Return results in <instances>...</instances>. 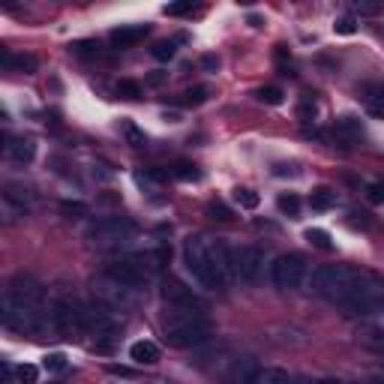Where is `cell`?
Segmentation results:
<instances>
[{
    "label": "cell",
    "mask_w": 384,
    "mask_h": 384,
    "mask_svg": "<svg viewBox=\"0 0 384 384\" xmlns=\"http://www.w3.org/2000/svg\"><path fill=\"white\" fill-rule=\"evenodd\" d=\"M112 376H117V378H135V369H130V367H117V363H108L105 367Z\"/></svg>",
    "instance_id": "44"
},
{
    "label": "cell",
    "mask_w": 384,
    "mask_h": 384,
    "mask_svg": "<svg viewBox=\"0 0 384 384\" xmlns=\"http://www.w3.org/2000/svg\"><path fill=\"white\" fill-rule=\"evenodd\" d=\"M255 96H259V103H264V105H282V103H286V94H282L279 87H273V85L261 87Z\"/></svg>",
    "instance_id": "32"
},
{
    "label": "cell",
    "mask_w": 384,
    "mask_h": 384,
    "mask_svg": "<svg viewBox=\"0 0 384 384\" xmlns=\"http://www.w3.org/2000/svg\"><path fill=\"white\" fill-rule=\"evenodd\" d=\"M333 135H336V141H340L342 148H351V144L363 141L367 130H363V121H360V117L342 114V117H336V123H333Z\"/></svg>",
    "instance_id": "14"
},
{
    "label": "cell",
    "mask_w": 384,
    "mask_h": 384,
    "mask_svg": "<svg viewBox=\"0 0 384 384\" xmlns=\"http://www.w3.org/2000/svg\"><path fill=\"white\" fill-rule=\"evenodd\" d=\"M207 96H210L207 87H189L184 94V103L186 105H201V103H207Z\"/></svg>",
    "instance_id": "39"
},
{
    "label": "cell",
    "mask_w": 384,
    "mask_h": 384,
    "mask_svg": "<svg viewBox=\"0 0 384 384\" xmlns=\"http://www.w3.org/2000/svg\"><path fill=\"white\" fill-rule=\"evenodd\" d=\"M166 78H168V72H153V76H148V85L150 87H159Z\"/></svg>",
    "instance_id": "49"
},
{
    "label": "cell",
    "mask_w": 384,
    "mask_h": 384,
    "mask_svg": "<svg viewBox=\"0 0 384 384\" xmlns=\"http://www.w3.org/2000/svg\"><path fill=\"white\" fill-rule=\"evenodd\" d=\"M354 9H358L360 15H372V12H378V6H372V3H358Z\"/></svg>",
    "instance_id": "50"
},
{
    "label": "cell",
    "mask_w": 384,
    "mask_h": 384,
    "mask_svg": "<svg viewBox=\"0 0 384 384\" xmlns=\"http://www.w3.org/2000/svg\"><path fill=\"white\" fill-rule=\"evenodd\" d=\"M207 255H210V264H213V270H216L219 286L228 288V286H232V279H237L234 250L225 241H219V237H216V241H207Z\"/></svg>",
    "instance_id": "11"
},
{
    "label": "cell",
    "mask_w": 384,
    "mask_h": 384,
    "mask_svg": "<svg viewBox=\"0 0 384 384\" xmlns=\"http://www.w3.org/2000/svg\"><path fill=\"white\" fill-rule=\"evenodd\" d=\"M252 384H291V376H288V369H282V367H261L259 378Z\"/></svg>",
    "instance_id": "23"
},
{
    "label": "cell",
    "mask_w": 384,
    "mask_h": 384,
    "mask_svg": "<svg viewBox=\"0 0 384 384\" xmlns=\"http://www.w3.org/2000/svg\"><path fill=\"white\" fill-rule=\"evenodd\" d=\"M123 135H126V141H130V148H144V144H148V135L130 121L123 123Z\"/></svg>",
    "instance_id": "35"
},
{
    "label": "cell",
    "mask_w": 384,
    "mask_h": 384,
    "mask_svg": "<svg viewBox=\"0 0 384 384\" xmlns=\"http://www.w3.org/2000/svg\"><path fill=\"white\" fill-rule=\"evenodd\" d=\"M105 273H108L112 279L123 282V286L141 291V288L150 282L153 264H150V255H123V259H114L112 264H108Z\"/></svg>",
    "instance_id": "7"
},
{
    "label": "cell",
    "mask_w": 384,
    "mask_h": 384,
    "mask_svg": "<svg viewBox=\"0 0 384 384\" xmlns=\"http://www.w3.org/2000/svg\"><path fill=\"white\" fill-rule=\"evenodd\" d=\"M72 54H76V58H81V60H99L105 51H103V45L94 42V40H81V42L72 45Z\"/></svg>",
    "instance_id": "26"
},
{
    "label": "cell",
    "mask_w": 384,
    "mask_h": 384,
    "mask_svg": "<svg viewBox=\"0 0 384 384\" xmlns=\"http://www.w3.org/2000/svg\"><path fill=\"white\" fill-rule=\"evenodd\" d=\"M306 241L313 243L315 250H324V252L333 250V241H331V234H327L324 228H306Z\"/></svg>",
    "instance_id": "30"
},
{
    "label": "cell",
    "mask_w": 384,
    "mask_h": 384,
    "mask_svg": "<svg viewBox=\"0 0 384 384\" xmlns=\"http://www.w3.org/2000/svg\"><path fill=\"white\" fill-rule=\"evenodd\" d=\"M184 261H186V270L192 273V279L198 282L201 288L207 291H222L216 279V270L210 264V255H207V237L201 234H189L184 241Z\"/></svg>",
    "instance_id": "5"
},
{
    "label": "cell",
    "mask_w": 384,
    "mask_h": 384,
    "mask_svg": "<svg viewBox=\"0 0 384 384\" xmlns=\"http://www.w3.org/2000/svg\"><path fill=\"white\" fill-rule=\"evenodd\" d=\"M363 277H367V270L349 268V264H322V268H315L313 277H309V291H313L315 297H324L340 306L342 300L360 286Z\"/></svg>",
    "instance_id": "3"
},
{
    "label": "cell",
    "mask_w": 384,
    "mask_h": 384,
    "mask_svg": "<svg viewBox=\"0 0 384 384\" xmlns=\"http://www.w3.org/2000/svg\"><path fill=\"white\" fill-rule=\"evenodd\" d=\"M333 30H336V33H342V36H351L354 30H358V21H354L351 15H342V18H336Z\"/></svg>",
    "instance_id": "40"
},
{
    "label": "cell",
    "mask_w": 384,
    "mask_h": 384,
    "mask_svg": "<svg viewBox=\"0 0 384 384\" xmlns=\"http://www.w3.org/2000/svg\"><path fill=\"white\" fill-rule=\"evenodd\" d=\"M340 306L345 309V315H376L378 309H384V282L378 277H372V273H367L360 279V286Z\"/></svg>",
    "instance_id": "6"
},
{
    "label": "cell",
    "mask_w": 384,
    "mask_h": 384,
    "mask_svg": "<svg viewBox=\"0 0 384 384\" xmlns=\"http://www.w3.org/2000/svg\"><path fill=\"white\" fill-rule=\"evenodd\" d=\"M367 112L372 117H378V121H384V99H367Z\"/></svg>",
    "instance_id": "43"
},
{
    "label": "cell",
    "mask_w": 384,
    "mask_h": 384,
    "mask_svg": "<svg viewBox=\"0 0 384 384\" xmlns=\"http://www.w3.org/2000/svg\"><path fill=\"white\" fill-rule=\"evenodd\" d=\"M168 180V171H159V168H139L135 171V184L139 186H159V184H166Z\"/></svg>",
    "instance_id": "24"
},
{
    "label": "cell",
    "mask_w": 384,
    "mask_h": 384,
    "mask_svg": "<svg viewBox=\"0 0 384 384\" xmlns=\"http://www.w3.org/2000/svg\"><path fill=\"white\" fill-rule=\"evenodd\" d=\"M150 54L157 60H175V54H177V40H159V42H153V49H150Z\"/></svg>",
    "instance_id": "28"
},
{
    "label": "cell",
    "mask_w": 384,
    "mask_h": 384,
    "mask_svg": "<svg viewBox=\"0 0 384 384\" xmlns=\"http://www.w3.org/2000/svg\"><path fill=\"white\" fill-rule=\"evenodd\" d=\"M0 63H3L6 69L24 72V76H30V72L40 69V60H36L33 54H9V51H0Z\"/></svg>",
    "instance_id": "19"
},
{
    "label": "cell",
    "mask_w": 384,
    "mask_h": 384,
    "mask_svg": "<svg viewBox=\"0 0 384 384\" xmlns=\"http://www.w3.org/2000/svg\"><path fill=\"white\" fill-rule=\"evenodd\" d=\"M306 277V259L300 252H282L277 261L270 264V282L279 291L297 288Z\"/></svg>",
    "instance_id": "9"
},
{
    "label": "cell",
    "mask_w": 384,
    "mask_h": 384,
    "mask_svg": "<svg viewBox=\"0 0 384 384\" xmlns=\"http://www.w3.org/2000/svg\"><path fill=\"white\" fill-rule=\"evenodd\" d=\"M207 213L210 216H213V219H219V222H228V219H234V210L232 207H228L225 204V201H210V204H207Z\"/></svg>",
    "instance_id": "36"
},
{
    "label": "cell",
    "mask_w": 384,
    "mask_h": 384,
    "mask_svg": "<svg viewBox=\"0 0 384 384\" xmlns=\"http://www.w3.org/2000/svg\"><path fill=\"white\" fill-rule=\"evenodd\" d=\"M49 327L60 336H72V333L85 331L81 327V304L67 300V297H54L49 304Z\"/></svg>",
    "instance_id": "10"
},
{
    "label": "cell",
    "mask_w": 384,
    "mask_h": 384,
    "mask_svg": "<svg viewBox=\"0 0 384 384\" xmlns=\"http://www.w3.org/2000/svg\"><path fill=\"white\" fill-rule=\"evenodd\" d=\"M367 198L372 204H384V180H376V184L367 186Z\"/></svg>",
    "instance_id": "42"
},
{
    "label": "cell",
    "mask_w": 384,
    "mask_h": 384,
    "mask_svg": "<svg viewBox=\"0 0 384 384\" xmlns=\"http://www.w3.org/2000/svg\"><path fill=\"white\" fill-rule=\"evenodd\" d=\"M162 12H166V15H186V12H192V0H180V3H166V6H162Z\"/></svg>",
    "instance_id": "41"
},
{
    "label": "cell",
    "mask_w": 384,
    "mask_h": 384,
    "mask_svg": "<svg viewBox=\"0 0 384 384\" xmlns=\"http://www.w3.org/2000/svg\"><path fill=\"white\" fill-rule=\"evenodd\" d=\"M277 207H279V213H286V216H297L300 213V195L297 192H282L277 198Z\"/></svg>",
    "instance_id": "29"
},
{
    "label": "cell",
    "mask_w": 384,
    "mask_h": 384,
    "mask_svg": "<svg viewBox=\"0 0 384 384\" xmlns=\"http://www.w3.org/2000/svg\"><path fill=\"white\" fill-rule=\"evenodd\" d=\"M309 207H313V210H331V207H336V192L331 186L313 189V195H309Z\"/></svg>",
    "instance_id": "22"
},
{
    "label": "cell",
    "mask_w": 384,
    "mask_h": 384,
    "mask_svg": "<svg viewBox=\"0 0 384 384\" xmlns=\"http://www.w3.org/2000/svg\"><path fill=\"white\" fill-rule=\"evenodd\" d=\"M277 63H279V67H291V54L286 51V45H277Z\"/></svg>",
    "instance_id": "45"
},
{
    "label": "cell",
    "mask_w": 384,
    "mask_h": 384,
    "mask_svg": "<svg viewBox=\"0 0 384 384\" xmlns=\"http://www.w3.org/2000/svg\"><path fill=\"white\" fill-rule=\"evenodd\" d=\"M148 33H150V24H121L108 33V40H112L114 49H132V45H139Z\"/></svg>",
    "instance_id": "16"
},
{
    "label": "cell",
    "mask_w": 384,
    "mask_h": 384,
    "mask_svg": "<svg viewBox=\"0 0 384 384\" xmlns=\"http://www.w3.org/2000/svg\"><path fill=\"white\" fill-rule=\"evenodd\" d=\"M3 324L18 333L40 336L49 331V300L40 279L30 273H15L3 288Z\"/></svg>",
    "instance_id": "1"
},
{
    "label": "cell",
    "mask_w": 384,
    "mask_h": 384,
    "mask_svg": "<svg viewBox=\"0 0 384 384\" xmlns=\"http://www.w3.org/2000/svg\"><path fill=\"white\" fill-rule=\"evenodd\" d=\"M168 261H171V246H168V243H159L157 250L150 252V264H153V270H162Z\"/></svg>",
    "instance_id": "37"
},
{
    "label": "cell",
    "mask_w": 384,
    "mask_h": 384,
    "mask_svg": "<svg viewBox=\"0 0 384 384\" xmlns=\"http://www.w3.org/2000/svg\"><path fill=\"white\" fill-rule=\"evenodd\" d=\"M162 336L175 349H198L210 342L213 322L195 306H168L162 315Z\"/></svg>",
    "instance_id": "2"
},
{
    "label": "cell",
    "mask_w": 384,
    "mask_h": 384,
    "mask_svg": "<svg viewBox=\"0 0 384 384\" xmlns=\"http://www.w3.org/2000/svg\"><path fill=\"white\" fill-rule=\"evenodd\" d=\"M315 384H342V381H336V378H322V381H315Z\"/></svg>",
    "instance_id": "51"
},
{
    "label": "cell",
    "mask_w": 384,
    "mask_h": 384,
    "mask_svg": "<svg viewBox=\"0 0 384 384\" xmlns=\"http://www.w3.org/2000/svg\"><path fill=\"white\" fill-rule=\"evenodd\" d=\"M261 268H264V250H259V246H252V243L234 250V270H237V279L241 282H255Z\"/></svg>",
    "instance_id": "12"
},
{
    "label": "cell",
    "mask_w": 384,
    "mask_h": 384,
    "mask_svg": "<svg viewBox=\"0 0 384 384\" xmlns=\"http://www.w3.org/2000/svg\"><path fill=\"white\" fill-rule=\"evenodd\" d=\"M315 117H318V105H315V99L313 96H300V103H297V121L304 123V126H313L315 123Z\"/></svg>",
    "instance_id": "27"
},
{
    "label": "cell",
    "mask_w": 384,
    "mask_h": 384,
    "mask_svg": "<svg viewBox=\"0 0 384 384\" xmlns=\"http://www.w3.org/2000/svg\"><path fill=\"white\" fill-rule=\"evenodd\" d=\"M259 360L250 358V354H243V358H234L232 367L225 369V384H252L255 378H259Z\"/></svg>",
    "instance_id": "15"
},
{
    "label": "cell",
    "mask_w": 384,
    "mask_h": 384,
    "mask_svg": "<svg viewBox=\"0 0 384 384\" xmlns=\"http://www.w3.org/2000/svg\"><path fill=\"white\" fill-rule=\"evenodd\" d=\"M135 222L126 216H99L87 225V241L96 250H121L135 237Z\"/></svg>",
    "instance_id": "4"
},
{
    "label": "cell",
    "mask_w": 384,
    "mask_h": 384,
    "mask_svg": "<svg viewBox=\"0 0 384 384\" xmlns=\"http://www.w3.org/2000/svg\"><path fill=\"white\" fill-rule=\"evenodd\" d=\"M201 67H204L207 72H216L219 69V58H216V54H204V58H201Z\"/></svg>",
    "instance_id": "46"
},
{
    "label": "cell",
    "mask_w": 384,
    "mask_h": 384,
    "mask_svg": "<svg viewBox=\"0 0 384 384\" xmlns=\"http://www.w3.org/2000/svg\"><path fill=\"white\" fill-rule=\"evenodd\" d=\"M168 175L175 180H180V184H195V180H201L198 166H192V162H186V159H177L175 166L168 168Z\"/></svg>",
    "instance_id": "21"
},
{
    "label": "cell",
    "mask_w": 384,
    "mask_h": 384,
    "mask_svg": "<svg viewBox=\"0 0 384 384\" xmlns=\"http://www.w3.org/2000/svg\"><path fill=\"white\" fill-rule=\"evenodd\" d=\"M3 201L6 204H12V207H18V210H30V204H33V189L30 186H24V184H6L3 186Z\"/></svg>",
    "instance_id": "18"
},
{
    "label": "cell",
    "mask_w": 384,
    "mask_h": 384,
    "mask_svg": "<svg viewBox=\"0 0 384 384\" xmlns=\"http://www.w3.org/2000/svg\"><path fill=\"white\" fill-rule=\"evenodd\" d=\"M232 198H234V204L241 207V210H255V207L261 204L259 192H255V189H250V186H237V189L232 192Z\"/></svg>",
    "instance_id": "25"
},
{
    "label": "cell",
    "mask_w": 384,
    "mask_h": 384,
    "mask_svg": "<svg viewBox=\"0 0 384 384\" xmlns=\"http://www.w3.org/2000/svg\"><path fill=\"white\" fill-rule=\"evenodd\" d=\"M94 297L103 306L112 309V313H130V309L139 304V291L123 286V282H117V279H112L108 273H105V277H99V279H94Z\"/></svg>",
    "instance_id": "8"
},
{
    "label": "cell",
    "mask_w": 384,
    "mask_h": 384,
    "mask_svg": "<svg viewBox=\"0 0 384 384\" xmlns=\"http://www.w3.org/2000/svg\"><path fill=\"white\" fill-rule=\"evenodd\" d=\"M358 384H384L381 378H367V381H358Z\"/></svg>",
    "instance_id": "52"
},
{
    "label": "cell",
    "mask_w": 384,
    "mask_h": 384,
    "mask_svg": "<svg viewBox=\"0 0 384 384\" xmlns=\"http://www.w3.org/2000/svg\"><path fill=\"white\" fill-rule=\"evenodd\" d=\"M367 99H384V85H367Z\"/></svg>",
    "instance_id": "48"
},
{
    "label": "cell",
    "mask_w": 384,
    "mask_h": 384,
    "mask_svg": "<svg viewBox=\"0 0 384 384\" xmlns=\"http://www.w3.org/2000/svg\"><path fill=\"white\" fill-rule=\"evenodd\" d=\"M60 213L67 216V219H81V216H87V204L85 201H60Z\"/></svg>",
    "instance_id": "33"
},
{
    "label": "cell",
    "mask_w": 384,
    "mask_h": 384,
    "mask_svg": "<svg viewBox=\"0 0 384 384\" xmlns=\"http://www.w3.org/2000/svg\"><path fill=\"white\" fill-rule=\"evenodd\" d=\"M42 369L45 372H63V369H67V354H63V351L45 354V358H42Z\"/></svg>",
    "instance_id": "34"
},
{
    "label": "cell",
    "mask_w": 384,
    "mask_h": 384,
    "mask_svg": "<svg viewBox=\"0 0 384 384\" xmlns=\"http://www.w3.org/2000/svg\"><path fill=\"white\" fill-rule=\"evenodd\" d=\"M162 300H166L168 306H195V309H201V297L192 288H186L180 279L162 282Z\"/></svg>",
    "instance_id": "13"
},
{
    "label": "cell",
    "mask_w": 384,
    "mask_h": 384,
    "mask_svg": "<svg viewBox=\"0 0 384 384\" xmlns=\"http://www.w3.org/2000/svg\"><path fill=\"white\" fill-rule=\"evenodd\" d=\"M15 378H18V384H36V378H40V369H36L33 363H18V367H15Z\"/></svg>",
    "instance_id": "38"
},
{
    "label": "cell",
    "mask_w": 384,
    "mask_h": 384,
    "mask_svg": "<svg viewBox=\"0 0 384 384\" xmlns=\"http://www.w3.org/2000/svg\"><path fill=\"white\" fill-rule=\"evenodd\" d=\"M130 358L135 363H144V367H153V363L159 360V345L150 342V340H139L130 345Z\"/></svg>",
    "instance_id": "20"
},
{
    "label": "cell",
    "mask_w": 384,
    "mask_h": 384,
    "mask_svg": "<svg viewBox=\"0 0 384 384\" xmlns=\"http://www.w3.org/2000/svg\"><path fill=\"white\" fill-rule=\"evenodd\" d=\"M273 175H277V177H286V175H297V166H286V162H279V166H273Z\"/></svg>",
    "instance_id": "47"
},
{
    "label": "cell",
    "mask_w": 384,
    "mask_h": 384,
    "mask_svg": "<svg viewBox=\"0 0 384 384\" xmlns=\"http://www.w3.org/2000/svg\"><path fill=\"white\" fill-rule=\"evenodd\" d=\"M114 90H117V96H123V99H141V85L132 78H121L114 85Z\"/></svg>",
    "instance_id": "31"
},
{
    "label": "cell",
    "mask_w": 384,
    "mask_h": 384,
    "mask_svg": "<svg viewBox=\"0 0 384 384\" xmlns=\"http://www.w3.org/2000/svg\"><path fill=\"white\" fill-rule=\"evenodd\" d=\"M6 139V157L12 159V162H18V166H27V162H33V157H36V141L33 139H12V135H3Z\"/></svg>",
    "instance_id": "17"
}]
</instances>
